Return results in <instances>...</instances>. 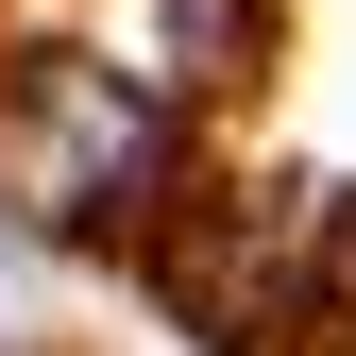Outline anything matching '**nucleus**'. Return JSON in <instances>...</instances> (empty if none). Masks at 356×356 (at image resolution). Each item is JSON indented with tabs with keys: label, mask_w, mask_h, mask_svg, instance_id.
Returning <instances> with one entry per match:
<instances>
[{
	"label": "nucleus",
	"mask_w": 356,
	"mask_h": 356,
	"mask_svg": "<svg viewBox=\"0 0 356 356\" xmlns=\"http://www.w3.org/2000/svg\"><path fill=\"white\" fill-rule=\"evenodd\" d=\"M153 153H170V119L136 102V85H119V68H68L51 119L17 136V187H34V220H102V204L153 187Z\"/></svg>",
	"instance_id": "1"
}]
</instances>
